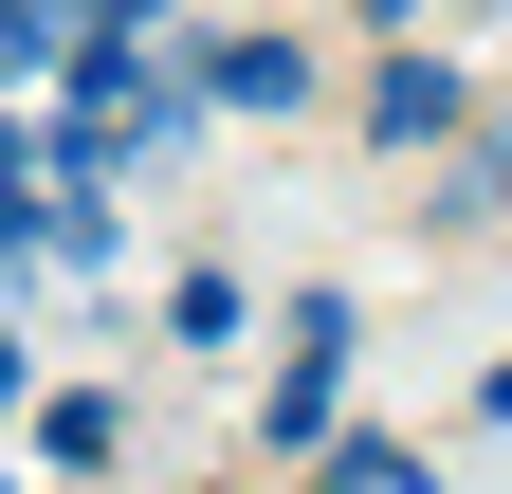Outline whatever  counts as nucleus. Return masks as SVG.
<instances>
[{"mask_svg":"<svg viewBox=\"0 0 512 494\" xmlns=\"http://www.w3.org/2000/svg\"><path fill=\"white\" fill-rule=\"evenodd\" d=\"M494 202H512V129H494V147H476L458 183H439V220H494Z\"/></svg>","mask_w":512,"mask_h":494,"instance_id":"6","label":"nucleus"},{"mask_svg":"<svg viewBox=\"0 0 512 494\" xmlns=\"http://www.w3.org/2000/svg\"><path fill=\"white\" fill-rule=\"evenodd\" d=\"M458 55H384V74H366V147H439V129H458Z\"/></svg>","mask_w":512,"mask_h":494,"instance_id":"2","label":"nucleus"},{"mask_svg":"<svg viewBox=\"0 0 512 494\" xmlns=\"http://www.w3.org/2000/svg\"><path fill=\"white\" fill-rule=\"evenodd\" d=\"M311 494H439L403 440H330V458H311Z\"/></svg>","mask_w":512,"mask_h":494,"instance_id":"4","label":"nucleus"},{"mask_svg":"<svg viewBox=\"0 0 512 494\" xmlns=\"http://www.w3.org/2000/svg\"><path fill=\"white\" fill-rule=\"evenodd\" d=\"M110 458H128V403L110 385H55L37 403V476H110Z\"/></svg>","mask_w":512,"mask_h":494,"instance_id":"3","label":"nucleus"},{"mask_svg":"<svg viewBox=\"0 0 512 494\" xmlns=\"http://www.w3.org/2000/svg\"><path fill=\"white\" fill-rule=\"evenodd\" d=\"M74 19H92V55H165V19H183V0H74Z\"/></svg>","mask_w":512,"mask_h":494,"instance_id":"5","label":"nucleus"},{"mask_svg":"<svg viewBox=\"0 0 512 494\" xmlns=\"http://www.w3.org/2000/svg\"><path fill=\"white\" fill-rule=\"evenodd\" d=\"M183 74H202V110H238V129H293L311 92V37H275V19H238V37H183Z\"/></svg>","mask_w":512,"mask_h":494,"instance_id":"1","label":"nucleus"},{"mask_svg":"<svg viewBox=\"0 0 512 494\" xmlns=\"http://www.w3.org/2000/svg\"><path fill=\"white\" fill-rule=\"evenodd\" d=\"M476 421H512V366H494V385H476Z\"/></svg>","mask_w":512,"mask_h":494,"instance_id":"7","label":"nucleus"}]
</instances>
